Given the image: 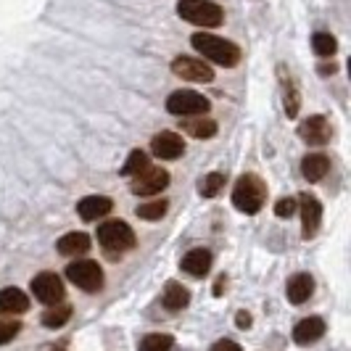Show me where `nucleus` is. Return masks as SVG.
<instances>
[{
  "label": "nucleus",
  "instance_id": "1",
  "mask_svg": "<svg viewBox=\"0 0 351 351\" xmlns=\"http://www.w3.org/2000/svg\"><path fill=\"white\" fill-rule=\"evenodd\" d=\"M191 43H193V48L206 61H214V64H219V66H238V61H241V48L235 45V43H230L225 37H217V35H209V32H195L191 37Z\"/></svg>",
  "mask_w": 351,
  "mask_h": 351
},
{
  "label": "nucleus",
  "instance_id": "2",
  "mask_svg": "<svg viewBox=\"0 0 351 351\" xmlns=\"http://www.w3.org/2000/svg\"><path fill=\"white\" fill-rule=\"evenodd\" d=\"M267 201V185L259 175H243L238 177L235 188H232V206L243 214H256Z\"/></svg>",
  "mask_w": 351,
  "mask_h": 351
},
{
  "label": "nucleus",
  "instance_id": "3",
  "mask_svg": "<svg viewBox=\"0 0 351 351\" xmlns=\"http://www.w3.org/2000/svg\"><path fill=\"white\" fill-rule=\"evenodd\" d=\"M177 14L191 21L195 27H204V29H214L225 21V11L222 5L211 3V0H180L177 3Z\"/></svg>",
  "mask_w": 351,
  "mask_h": 351
},
{
  "label": "nucleus",
  "instance_id": "4",
  "mask_svg": "<svg viewBox=\"0 0 351 351\" xmlns=\"http://www.w3.org/2000/svg\"><path fill=\"white\" fill-rule=\"evenodd\" d=\"M98 243H101L111 256H117V254H124V251L135 248L138 238H135V230L130 228L127 222L111 219V222H104V225L98 228Z\"/></svg>",
  "mask_w": 351,
  "mask_h": 351
},
{
  "label": "nucleus",
  "instance_id": "5",
  "mask_svg": "<svg viewBox=\"0 0 351 351\" xmlns=\"http://www.w3.org/2000/svg\"><path fill=\"white\" fill-rule=\"evenodd\" d=\"M66 278H69L80 291L85 293H95L104 288V269L101 264L93 262V259H80V262H71L66 267Z\"/></svg>",
  "mask_w": 351,
  "mask_h": 351
},
{
  "label": "nucleus",
  "instance_id": "6",
  "mask_svg": "<svg viewBox=\"0 0 351 351\" xmlns=\"http://www.w3.org/2000/svg\"><path fill=\"white\" fill-rule=\"evenodd\" d=\"M209 108V98L195 90H177L167 98V111L175 117H204Z\"/></svg>",
  "mask_w": 351,
  "mask_h": 351
},
{
  "label": "nucleus",
  "instance_id": "7",
  "mask_svg": "<svg viewBox=\"0 0 351 351\" xmlns=\"http://www.w3.org/2000/svg\"><path fill=\"white\" fill-rule=\"evenodd\" d=\"M29 288H32L35 299L48 304V306H56V304L64 301V280L56 272H40V275H35L32 282H29Z\"/></svg>",
  "mask_w": 351,
  "mask_h": 351
},
{
  "label": "nucleus",
  "instance_id": "8",
  "mask_svg": "<svg viewBox=\"0 0 351 351\" xmlns=\"http://www.w3.org/2000/svg\"><path fill=\"white\" fill-rule=\"evenodd\" d=\"M172 71H175L180 80L185 82H211L214 80V69H211L206 61L193 58V56H177L172 61Z\"/></svg>",
  "mask_w": 351,
  "mask_h": 351
},
{
  "label": "nucleus",
  "instance_id": "9",
  "mask_svg": "<svg viewBox=\"0 0 351 351\" xmlns=\"http://www.w3.org/2000/svg\"><path fill=\"white\" fill-rule=\"evenodd\" d=\"M169 185V172L161 167H148L141 175L132 177V193L135 195H156Z\"/></svg>",
  "mask_w": 351,
  "mask_h": 351
},
{
  "label": "nucleus",
  "instance_id": "10",
  "mask_svg": "<svg viewBox=\"0 0 351 351\" xmlns=\"http://www.w3.org/2000/svg\"><path fill=\"white\" fill-rule=\"evenodd\" d=\"M296 204H299L301 225H304L301 235H304V241H312L317 232H319V225H322V204L312 193H301Z\"/></svg>",
  "mask_w": 351,
  "mask_h": 351
},
{
  "label": "nucleus",
  "instance_id": "11",
  "mask_svg": "<svg viewBox=\"0 0 351 351\" xmlns=\"http://www.w3.org/2000/svg\"><path fill=\"white\" fill-rule=\"evenodd\" d=\"M151 154L161 161H175L185 154V143L177 132H158L151 141Z\"/></svg>",
  "mask_w": 351,
  "mask_h": 351
},
{
  "label": "nucleus",
  "instance_id": "12",
  "mask_svg": "<svg viewBox=\"0 0 351 351\" xmlns=\"http://www.w3.org/2000/svg\"><path fill=\"white\" fill-rule=\"evenodd\" d=\"M299 138L304 143H309V145H325V143L330 141V124L325 117H309V119H304L299 124Z\"/></svg>",
  "mask_w": 351,
  "mask_h": 351
},
{
  "label": "nucleus",
  "instance_id": "13",
  "mask_svg": "<svg viewBox=\"0 0 351 351\" xmlns=\"http://www.w3.org/2000/svg\"><path fill=\"white\" fill-rule=\"evenodd\" d=\"M111 209H114V201L106 198V195H85V198L77 204V214H80L85 222H95V219L106 217Z\"/></svg>",
  "mask_w": 351,
  "mask_h": 351
},
{
  "label": "nucleus",
  "instance_id": "14",
  "mask_svg": "<svg viewBox=\"0 0 351 351\" xmlns=\"http://www.w3.org/2000/svg\"><path fill=\"white\" fill-rule=\"evenodd\" d=\"M322 335H325V319L322 317H306L293 328V341L299 346H309V343L319 341Z\"/></svg>",
  "mask_w": 351,
  "mask_h": 351
},
{
  "label": "nucleus",
  "instance_id": "15",
  "mask_svg": "<svg viewBox=\"0 0 351 351\" xmlns=\"http://www.w3.org/2000/svg\"><path fill=\"white\" fill-rule=\"evenodd\" d=\"M312 293H315V280L306 272H296L285 285V296L291 304H304V301H309Z\"/></svg>",
  "mask_w": 351,
  "mask_h": 351
},
{
  "label": "nucleus",
  "instance_id": "16",
  "mask_svg": "<svg viewBox=\"0 0 351 351\" xmlns=\"http://www.w3.org/2000/svg\"><path fill=\"white\" fill-rule=\"evenodd\" d=\"M29 309V296L19 288H0V315H24Z\"/></svg>",
  "mask_w": 351,
  "mask_h": 351
},
{
  "label": "nucleus",
  "instance_id": "17",
  "mask_svg": "<svg viewBox=\"0 0 351 351\" xmlns=\"http://www.w3.org/2000/svg\"><path fill=\"white\" fill-rule=\"evenodd\" d=\"M182 269L193 278H204L206 272L211 269V251L206 248H193L182 256Z\"/></svg>",
  "mask_w": 351,
  "mask_h": 351
},
{
  "label": "nucleus",
  "instance_id": "18",
  "mask_svg": "<svg viewBox=\"0 0 351 351\" xmlns=\"http://www.w3.org/2000/svg\"><path fill=\"white\" fill-rule=\"evenodd\" d=\"M328 172H330V158L325 154H309L301 161V175L306 177L309 182H319Z\"/></svg>",
  "mask_w": 351,
  "mask_h": 351
},
{
  "label": "nucleus",
  "instance_id": "19",
  "mask_svg": "<svg viewBox=\"0 0 351 351\" xmlns=\"http://www.w3.org/2000/svg\"><path fill=\"white\" fill-rule=\"evenodd\" d=\"M188 301H191V293H188L185 285H180V282H167V288H164V293H161V304H164L169 312L185 309Z\"/></svg>",
  "mask_w": 351,
  "mask_h": 351
},
{
  "label": "nucleus",
  "instance_id": "20",
  "mask_svg": "<svg viewBox=\"0 0 351 351\" xmlns=\"http://www.w3.org/2000/svg\"><path fill=\"white\" fill-rule=\"evenodd\" d=\"M58 254H64V256H80V254H85L90 251V238L85 232H69V235H61L58 238Z\"/></svg>",
  "mask_w": 351,
  "mask_h": 351
},
{
  "label": "nucleus",
  "instance_id": "21",
  "mask_svg": "<svg viewBox=\"0 0 351 351\" xmlns=\"http://www.w3.org/2000/svg\"><path fill=\"white\" fill-rule=\"evenodd\" d=\"M182 130L188 135L198 138V141H209V138L217 135V122L209 119V117H195V119H188V122L182 124Z\"/></svg>",
  "mask_w": 351,
  "mask_h": 351
},
{
  "label": "nucleus",
  "instance_id": "22",
  "mask_svg": "<svg viewBox=\"0 0 351 351\" xmlns=\"http://www.w3.org/2000/svg\"><path fill=\"white\" fill-rule=\"evenodd\" d=\"M280 77H282V101H285V114L293 119V117L299 114V106H301L299 88H296V82H293L291 77H285V71L282 69H280Z\"/></svg>",
  "mask_w": 351,
  "mask_h": 351
},
{
  "label": "nucleus",
  "instance_id": "23",
  "mask_svg": "<svg viewBox=\"0 0 351 351\" xmlns=\"http://www.w3.org/2000/svg\"><path fill=\"white\" fill-rule=\"evenodd\" d=\"M69 319H71L69 304H56V306H51V309L43 315V325L51 328V330H56V328H64Z\"/></svg>",
  "mask_w": 351,
  "mask_h": 351
},
{
  "label": "nucleus",
  "instance_id": "24",
  "mask_svg": "<svg viewBox=\"0 0 351 351\" xmlns=\"http://www.w3.org/2000/svg\"><path fill=\"white\" fill-rule=\"evenodd\" d=\"M175 346V338L167 333H148L138 343V351H172Z\"/></svg>",
  "mask_w": 351,
  "mask_h": 351
},
{
  "label": "nucleus",
  "instance_id": "25",
  "mask_svg": "<svg viewBox=\"0 0 351 351\" xmlns=\"http://www.w3.org/2000/svg\"><path fill=\"white\" fill-rule=\"evenodd\" d=\"M167 209H169V201H167V198H158V201L141 204V206L135 209V214H138L141 219H145V222H156V219H161V217L167 214Z\"/></svg>",
  "mask_w": 351,
  "mask_h": 351
},
{
  "label": "nucleus",
  "instance_id": "26",
  "mask_svg": "<svg viewBox=\"0 0 351 351\" xmlns=\"http://www.w3.org/2000/svg\"><path fill=\"white\" fill-rule=\"evenodd\" d=\"M222 188H225V175H222V172H209V175L198 182V191H201L204 198H214V195H219L222 193Z\"/></svg>",
  "mask_w": 351,
  "mask_h": 351
},
{
  "label": "nucleus",
  "instance_id": "27",
  "mask_svg": "<svg viewBox=\"0 0 351 351\" xmlns=\"http://www.w3.org/2000/svg\"><path fill=\"white\" fill-rule=\"evenodd\" d=\"M148 167H151V164H148V156L138 148V151H132V154L127 156V161H124V167H122V175L135 177V175H141L143 169H148Z\"/></svg>",
  "mask_w": 351,
  "mask_h": 351
},
{
  "label": "nucleus",
  "instance_id": "28",
  "mask_svg": "<svg viewBox=\"0 0 351 351\" xmlns=\"http://www.w3.org/2000/svg\"><path fill=\"white\" fill-rule=\"evenodd\" d=\"M312 48H315L317 56H322V58H328V56H333L338 51V43H335L333 35H328V32H317L312 37Z\"/></svg>",
  "mask_w": 351,
  "mask_h": 351
},
{
  "label": "nucleus",
  "instance_id": "29",
  "mask_svg": "<svg viewBox=\"0 0 351 351\" xmlns=\"http://www.w3.org/2000/svg\"><path fill=\"white\" fill-rule=\"evenodd\" d=\"M21 330V322L16 319H0V346H5L8 341H14Z\"/></svg>",
  "mask_w": 351,
  "mask_h": 351
},
{
  "label": "nucleus",
  "instance_id": "30",
  "mask_svg": "<svg viewBox=\"0 0 351 351\" xmlns=\"http://www.w3.org/2000/svg\"><path fill=\"white\" fill-rule=\"evenodd\" d=\"M299 211V204H296V198H280L278 204H275V214L285 219V217H293Z\"/></svg>",
  "mask_w": 351,
  "mask_h": 351
},
{
  "label": "nucleus",
  "instance_id": "31",
  "mask_svg": "<svg viewBox=\"0 0 351 351\" xmlns=\"http://www.w3.org/2000/svg\"><path fill=\"white\" fill-rule=\"evenodd\" d=\"M211 351H243L235 341H230V338H222V341H217L214 346H211Z\"/></svg>",
  "mask_w": 351,
  "mask_h": 351
},
{
  "label": "nucleus",
  "instance_id": "32",
  "mask_svg": "<svg viewBox=\"0 0 351 351\" xmlns=\"http://www.w3.org/2000/svg\"><path fill=\"white\" fill-rule=\"evenodd\" d=\"M235 325H238L241 330H248V328H251V315H248V312H238V317H235Z\"/></svg>",
  "mask_w": 351,
  "mask_h": 351
},
{
  "label": "nucleus",
  "instance_id": "33",
  "mask_svg": "<svg viewBox=\"0 0 351 351\" xmlns=\"http://www.w3.org/2000/svg\"><path fill=\"white\" fill-rule=\"evenodd\" d=\"M51 351H64V349H51Z\"/></svg>",
  "mask_w": 351,
  "mask_h": 351
}]
</instances>
